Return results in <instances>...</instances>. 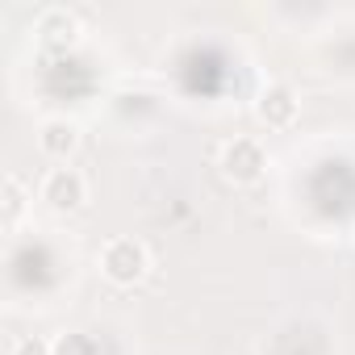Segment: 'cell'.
<instances>
[{
    "label": "cell",
    "instance_id": "obj_1",
    "mask_svg": "<svg viewBox=\"0 0 355 355\" xmlns=\"http://www.w3.org/2000/svg\"><path fill=\"white\" fill-rule=\"evenodd\" d=\"M146 268H150V251H146V243H138L130 234H117L101 247V276L117 288H134L146 276Z\"/></svg>",
    "mask_w": 355,
    "mask_h": 355
},
{
    "label": "cell",
    "instance_id": "obj_2",
    "mask_svg": "<svg viewBox=\"0 0 355 355\" xmlns=\"http://www.w3.org/2000/svg\"><path fill=\"white\" fill-rule=\"evenodd\" d=\"M218 167H222V175L230 184H255L259 175L268 171V146L259 138H230L222 146Z\"/></svg>",
    "mask_w": 355,
    "mask_h": 355
},
{
    "label": "cell",
    "instance_id": "obj_3",
    "mask_svg": "<svg viewBox=\"0 0 355 355\" xmlns=\"http://www.w3.org/2000/svg\"><path fill=\"white\" fill-rule=\"evenodd\" d=\"M38 197H42L51 209L71 214V209H80V205L88 201V180H84V175H80L76 167H51V171L42 175Z\"/></svg>",
    "mask_w": 355,
    "mask_h": 355
},
{
    "label": "cell",
    "instance_id": "obj_4",
    "mask_svg": "<svg viewBox=\"0 0 355 355\" xmlns=\"http://www.w3.org/2000/svg\"><path fill=\"white\" fill-rule=\"evenodd\" d=\"M255 113H259V121L268 125V130H284V125H293L297 121V113H301V101H297V92L288 88V84H268L263 92H259V101H255Z\"/></svg>",
    "mask_w": 355,
    "mask_h": 355
},
{
    "label": "cell",
    "instance_id": "obj_5",
    "mask_svg": "<svg viewBox=\"0 0 355 355\" xmlns=\"http://www.w3.org/2000/svg\"><path fill=\"white\" fill-rule=\"evenodd\" d=\"M34 34H38L42 46H71V42L80 38V17H76L71 9H63V5L42 9L38 21H34Z\"/></svg>",
    "mask_w": 355,
    "mask_h": 355
},
{
    "label": "cell",
    "instance_id": "obj_6",
    "mask_svg": "<svg viewBox=\"0 0 355 355\" xmlns=\"http://www.w3.org/2000/svg\"><path fill=\"white\" fill-rule=\"evenodd\" d=\"M76 146H80V125L71 117H46L38 125V150L42 155L67 159V155H76Z\"/></svg>",
    "mask_w": 355,
    "mask_h": 355
},
{
    "label": "cell",
    "instance_id": "obj_7",
    "mask_svg": "<svg viewBox=\"0 0 355 355\" xmlns=\"http://www.w3.org/2000/svg\"><path fill=\"white\" fill-rule=\"evenodd\" d=\"M30 209V193L21 189V180L9 171L5 175V184H0V222H5V230H13Z\"/></svg>",
    "mask_w": 355,
    "mask_h": 355
},
{
    "label": "cell",
    "instance_id": "obj_8",
    "mask_svg": "<svg viewBox=\"0 0 355 355\" xmlns=\"http://www.w3.org/2000/svg\"><path fill=\"white\" fill-rule=\"evenodd\" d=\"M51 355H101V343L84 330H63L55 343H51Z\"/></svg>",
    "mask_w": 355,
    "mask_h": 355
},
{
    "label": "cell",
    "instance_id": "obj_9",
    "mask_svg": "<svg viewBox=\"0 0 355 355\" xmlns=\"http://www.w3.org/2000/svg\"><path fill=\"white\" fill-rule=\"evenodd\" d=\"M9 355H51V343L42 334H17L13 347H9Z\"/></svg>",
    "mask_w": 355,
    "mask_h": 355
}]
</instances>
